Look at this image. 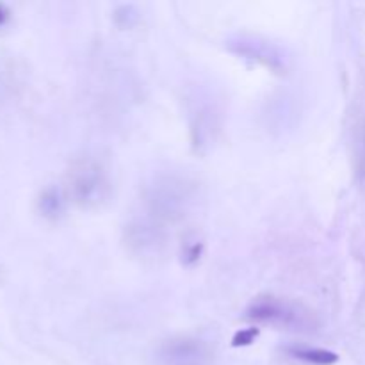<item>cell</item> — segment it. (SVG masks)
Listing matches in <instances>:
<instances>
[{"label": "cell", "mask_w": 365, "mask_h": 365, "mask_svg": "<svg viewBox=\"0 0 365 365\" xmlns=\"http://www.w3.org/2000/svg\"><path fill=\"white\" fill-rule=\"evenodd\" d=\"M245 319L257 324H269L277 330L298 331V334H310L319 327L312 310L303 307L302 303L274 298V296L257 298L246 310Z\"/></svg>", "instance_id": "cell-1"}, {"label": "cell", "mask_w": 365, "mask_h": 365, "mask_svg": "<svg viewBox=\"0 0 365 365\" xmlns=\"http://www.w3.org/2000/svg\"><path fill=\"white\" fill-rule=\"evenodd\" d=\"M110 196L106 170L93 159L78 160L68 173V198L82 209H96Z\"/></svg>", "instance_id": "cell-2"}, {"label": "cell", "mask_w": 365, "mask_h": 365, "mask_svg": "<svg viewBox=\"0 0 365 365\" xmlns=\"http://www.w3.org/2000/svg\"><path fill=\"white\" fill-rule=\"evenodd\" d=\"M191 198L192 189L185 178L163 175L148 185L145 202L155 220L175 221L184 216Z\"/></svg>", "instance_id": "cell-3"}, {"label": "cell", "mask_w": 365, "mask_h": 365, "mask_svg": "<svg viewBox=\"0 0 365 365\" xmlns=\"http://www.w3.org/2000/svg\"><path fill=\"white\" fill-rule=\"evenodd\" d=\"M225 46L228 48V52L235 53L242 59L262 64L273 73H285L289 68V57L285 50L277 43L260 38V36L235 34L227 39Z\"/></svg>", "instance_id": "cell-4"}, {"label": "cell", "mask_w": 365, "mask_h": 365, "mask_svg": "<svg viewBox=\"0 0 365 365\" xmlns=\"http://www.w3.org/2000/svg\"><path fill=\"white\" fill-rule=\"evenodd\" d=\"M155 360L157 365H214V351L205 341L177 337L159 346Z\"/></svg>", "instance_id": "cell-5"}, {"label": "cell", "mask_w": 365, "mask_h": 365, "mask_svg": "<svg viewBox=\"0 0 365 365\" xmlns=\"http://www.w3.org/2000/svg\"><path fill=\"white\" fill-rule=\"evenodd\" d=\"M127 235V245L132 252L138 255H153L159 253L160 246L164 245L163 227L155 223V220H138L130 223L125 230Z\"/></svg>", "instance_id": "cell-6"}, {"label": "cell", "mask_w": 365, "mask_h": 365, "mask_svg": "<svg viewBox=\"0 0 365 365\" xmlns=\"http://www.w3.org/2000/svg\"><path fill=\"white\" fill-rule=\"evenodd\" d=\"M66 192L59 189L57 185H48L38 196V212L45 220L57 221L66 212Z\"/></svg>", "instance_id": "cell-7"}, {"label": "cell", "mask_w": 365, "mask_h": 365, "mask_svg": "<svg viewBox=\"0 0 365 365\" xmlns=\"http://www.w3.org/2000/svg\"><path fill=\"white\" fill-rule=\"evenodd\" d=\"M287 353L294 359L303 360L307 364L312 365H334L339 362V355L334 351H328V349H319V348H287Z\"/></svg>", "instance_id": "cell-8"}, {"label": "cell", "mask_w": 365, "mask_h": 365, "mask_svg": "<svg viewBox=\"0 0 365 365\" xmlns=\"http://www.w3.org/2000/svg\"><path fill=\"white\" fill-rule=\"evenodd\" d=\"M114 20L120 25L121 29H128L139 20V13L134 6H120L116 11H114Z\"/></svg>", "instance_id": "cell-9"}, {"label": "cell", "mask_w": 365, "mask_h": 365, "mask_svg": "<svg viewBox=\"0 0 365 365\" xmlns=\"http://www.w3.org/2000/svg\"><path fill=\"white\" fill-rule=\"evenodd\" d=\"M260 330L257 327L253 328H246V330H241L237 331V334L234 335V339H232V346L234 348H241V346H250L252 342H255V339L259 337Z\"/></svg>", "instance_id": "cell-10"}, {"label": "cell", "mask_w": 365, "mask_h": 365, "mask_svg": "<svg viewBox=\"0 0 365 365\" xmlns=\"http://www.w3.org/2000/svg\"><path fill=\"white\" fill-rule=\"evenodd\" d=\"M202 250H203L202 242H195L192 246H189L184 253V264H187V266L195 264L196 260L200 259V255H202Z\"/></svg>", "instance_id": "cell-11"}, {"label": "cell", "mask_w": 365, "mask_h": 365, "mask_svg": "<svg viewBox=\"0 0 365 365\" xmlns=\"http://www.w3.org/2000/svg\"><path fill=\"white\" fill-rule=\"evenodd\" d=\"M11 16H13V14H11L9 7H7L6 4L0 2V31H2V29H6L7 25H9Z\"/></svg>", "instance_id": "cell-12"}]
</instances>
